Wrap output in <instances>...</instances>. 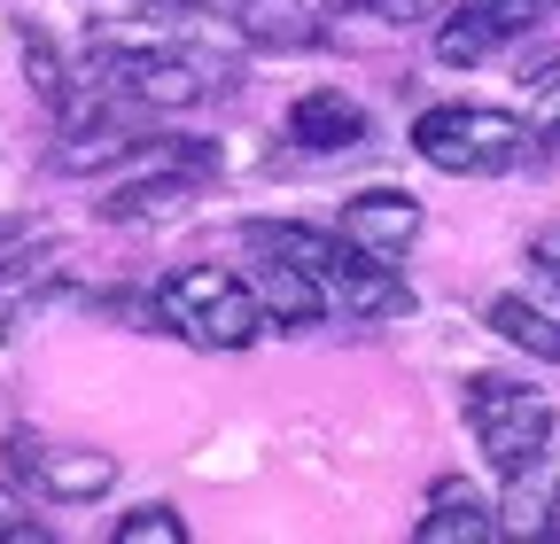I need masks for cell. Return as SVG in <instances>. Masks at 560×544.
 Masks as SVG:
<instances>
[{
  "mask_svg": "<svg viewBox=\"0 0 560 544\" xmlns=\"http://www.w3.org/2000/svg\"><path fill=\"white\" fill-rule=\"evenodd\" d=\"M249 249H257V257H280V264H296V272H312V281L327 288V304L350 311V319H405V311H412V288L397 281V264H389V257H366V249H350L342 234L265 218V226H249Z\"/></svg>",
  "mask_w": 560,
  "mask_h": 544,
  "instance_id": "1",
  "label": "cell"
},
{
  "mask_svg": "<svg viewBox=\"0 0 560 544\" xmlns=\"http://www.w3.org/2000/svg\"><path fill=\"white\" fill-rule=\"evenodd\" d=\"M86 86L125 102V109H195L210 94V62L172 47V39H117L94 32L86 47Z\"/></svg>",
  "mask_w": 560,
  "mask_h": 544,
  "instance_id": "2",
  "label": "cell"
},
{
  "mask_svg": "<svg viewBox=\"0 0 560 544\" xmlns=\"http://www.w3.org/2000/svg\"><path fill=\"white\" fill-rule=\"evenodd\" d=\"M412 149H420V164H436L452 179H499L529 156V125L490 102H444V109H420Z\"/></svg>",
  "mask_w": 560,
  "mask_h": 544,
  "instance_id": "3",
  "label": "cell"
},
{
  "mask_svg": "<svg viewBox=\"0 0 560 544\" xmlns=\"http://www.w3.org/2000/svg\"><path fill=\"white\" fill-rule=\"evenodd\" d=\"M156 319H164L172 334H187V343H202V351H249L257 327H265L257 288L242 281V272H226V264H187V272H172V281L156 288Z\"/></svg>",
  "mask_w": 560,
  "mask_h": 544,
  "instance_id": "4",
  "label": "cell"
},
{
  "mask_svg": "<svg viewBox=\"0 0 560 544\" xmlns=\"http://www.w3.org/2000/svg\"><path fill=\"white\" fill-rule=\"evenodd\" d=\"M467 428L499 474H522L529 459L552 451V397L529 381H506V374H475L467 381Z\"/></svg>",
  "mask_w": 560,
  "mask_h": 544,
  "instance_id": "5",
  "label": "cell"
},
{
  "mask_svg": "<svg viewBox=\"0 0 560 544\" xmlns=\"http://www.w3.org/2000/svg\"><path fill=\"white\" fill-rule=\"evenodd\" d=\"M219 156L210 149H179V156H156V172H140V179H125V187H109V202H102V218L109 226H164V218H179L187 202H195V172H210Z\"/></svg>",
  "mask_w": 560,
  "mask_h": 544,
  "instance_id": "6",
  "label": "cell"
},
{
  "mask_svg": "<svg viewBox=\"0 0 560 544\" xmlns=\"http://www.w3.org/2000/svg\"><path fill=\"white\" fill-rule=\"evenodd\" d=\"M537 16H545V0H459V9H444L436 55L444 62H482V55H499L506 39H522Z\"/></svg>",
  "mask_w": 560,
  "mask_h": 544,
  "instance_id": "7",
  "label": "cell"
},
{
  "mask_svg": "<svg viewBox=\"0 0 560 544\" xmlns=\"http://www.w3.org/2000/svg\"><path fill=\"white\" fill-rule=\"evenodd\" d=\"M335 234L350 241V249H366V257H405L412 241H420V202L405 194V187H359L342 202V218H335Z\"/></svg>",
  "mask_w": 560,
  "mask_h": 544,
  "instance_id": "8",
  "label": "cell"
},
{
  "mask_svg": "<svg viewBox=\"0 0 560 544\" xmlns=\"http://www.w3.org/2000/svg\"><path fill=\"white\" fill-rule=\"evenodd\" d=\"M16 466L32 474L47 498H62V506H86V498H109L117 490V459L109 451H39V444H24Z\"/></svg>",
  "mask_w": 560,
  "mask_h": 544,
  "instance_id": "9",
  "label": "cell"
},
{
  "mask_svg": "<svg viewBox=\"0 0 560 544\" xmlns=\"http://www.w3.org/2000/svg\"><path fill=\"white\" fill-rule=\"evenodd\" d=\"M420 544H490L499 536V506H490L475 483H459V474H444V483L429 490V513L412 521Z\"/></svg>",
  "mask_w": 560,
  "mask_h": 544,
  "instance_id": "10",
  "label": "cell"
},
{
  "mask_svg": "<svg viewBox=\"0 0 560 544\" xmlns=\"http://www.w3.org/2000/svg\"><path fill=\"white\" fill-rule=\"evenodd\" d=\"M289 141L312 149V156H342L366 141V109L350 102L342 86H319V94H296L289 102Z\"/></svg>",
  "mask_w": 560,
  "mask_h": 544,
  "instance_id": "11",
  "label": "cell"
},
{
  "mask_svg": "<svg viewBox=\"0 0 560 544\" xmlns=\"http://www.w3.org/2000/svg\"><path fill=\"white\" fill-rule=\"evenodd\" d=\"M499 536H560V459H529L522 474H506V506H499Z\"/></svg>",
  "mask_w": 560,
  "mask_h": 544,
  "instance_id": "12",
  "label": "cell"
},
{
  "mask_svg": "<svg viewBox=\"0 0 560 544\" xmlns=\"http://www.w3.org/2000/svg\"><path fill=\"white\" fill-rule=\"evenodd\" d=\"M234 24H242V39L249 47H265V55H304V47H319V16L304 9V0H234Z\"/></svg>",
  "mask_w": 560,
  "mask_h": 544,
  "instance_id": "13",
  "label": "cell"
},
{
  "mask_svg": "<svg viewBox=\"0 0 560 544\" xmlns=\"http://www.w3.org/2000/svg\"><path fill=\"white\" fill-rule=\"evenodd\" d=\"M257 311H265V319H280V327H319L327 288L312 281V272H296V264L265 257V264H257Z\"/></svg>",
  "mask_w": 560,
  "mask_h": 544,
  "instance_id": "14",
  "label": "cell"
},
{
  "mask_svg": "<svg viewBox=\"0 0 560 544\" xmlns=\"http://www.w3.org/2000/svg\"><path fill=\"white\" fill-rule=\"evenodd\" d=\"M490 334H506L514 351H529L537 366H560V319L552 311H537L529 296H490Z\"/></svg>",
  "mask_w": 560,
  "mask_h": 544,
  "instance_id": "15",
  "label": "cell"
},
{
  "mask_svg": "<svg viewBox=\"0 0 560 544\" xmlns=\"http://www.w3.org/2000/svg\"><path fill=\"white\" fill-rule=\"evenodd\" d=\"M24 71H32V94H39L47 109H62V102H70V86H79V79L62 71V55L47 47V32H32V24H24Z\"/></svg>",
  "mask_w": 560,
  "mask_h": 544,
  "instance_id": "16",
  "label": "cell"
},
{
  "mask_svg": "<svg viewBox=\"0 0 560 544\" xmlns=\"http://www.w3.org/2000/svg\"><path fill=\"white\" fill-rule=\"evenodd\" d=\"M109 536H117V544H187V521H179L172 506H132Z\"/></svg>",
  "mask_w": 560,
  "mask_h": 544,
  "instance_id": "17",
  "label": "cell"
},
{
  "mask_svg": "<svg viewBox=\"0 0 560 544\" xmlns=\"http://www.w3.org/2000/svg\"><path fill=\"white\" fill-rule=\"evenodd\" d=\"M366 9H374L382 24H429V16L452 9V0H366Z\"/></svg>",
  "mask_w": 560,
  "mask_h": 544,
  "instance_id": "18",
  "label": "cell"
},
{
  "mask_svg": "<svg viewBox=\"0 0 560 544\" xmlns=\"http://www.w3.org/2000/svg\"><path fill=\"white\" fill-rule=\"evenodd\" d=\"M537 264H545L552 281H560V226H552V234H537Z\"/></svg>",
  "mask_w": 560,
  "mask_h": 544,
  "instance_id": "19",
  "label": "cell"
},
{
  "mask_svg": "<svg viewBox=\"0 0 560 544\" xmlns=\"http://www.w3.org/2000/svg\"><path fill=\"white\" fill-rule=\"evenodd\" d=\"M537 132H552V141H560V86L545 94V109H537Z\"/></svg>",
  "mask_w": 560,
  "mask_h": 544,
  "instance_id": "20",
  "label": "cell"
}]
</instances>
